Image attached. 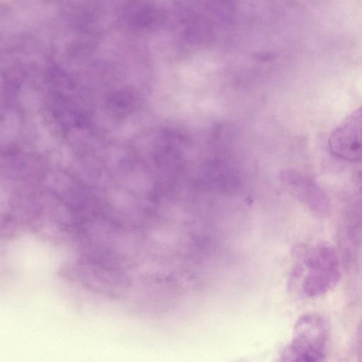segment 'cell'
I'll return each mask as SVG.
<instances>
[{
    "mask_svg": "<svg viewBox=\"0 0 362 362\" xmlns=\"http://www.w3.org/2000/svg\"><path fill=\"white\" fill-rule=\"evenodd\" d=\"M329 336L327 320L320 315L307 313L296 322L293 337L280 362H323Z\"/></svg>",
    "mask_w": 362,
    "mask_h": 362,
    "instance_id": "obj_1",
    "label": "cell"
},
{
    "mask_svg": "<svg viewBox=\"0 0 362 362\" xmlns=\"http://www.w3.org/2000/svg\"><path fill=\"white\" fill-rule=\"evenodd\" d=\"M303 263L305 273L300 289L305 297L322 296L338 284L341 276L339 259L332 245L320 243L308 248Z\"/></svg>",
    "mask_w": 362,
    "mask_h": 362,
    "instance_id": "obj_2",
    "label": "cell"
},
{
    "mask_svg": "<svg viewBox=\"0 0 362 362\" xmlns=\"http://www.w3.org/2000/svg\"><path fill=\"white\" fill-rule=\"evenodd\" d=\"M328 145L334 156L348 162H362V106L337 127L329 138Z\"/></svg>",
    "mask_w": 362,
    "mask_h": 362,
    "instance_id": "obj_3",
    "label": "cell"
},
{
    "mask_svg": "<svg viewBox=\"0 0 362 362\" xmlns=\"http://www.w3.org/2000/svg\"><path fill=\"white\" fill-rule=\"evenodd\" d=\"M280 176L289 192L314 214L325 216L329 214V199L315 180L303 173L293 169L283 170Z\"/></svg>",
    "mask_w": 362,
    "mask_h": 362,
    "instance_id": "obj_4",
    "label": "cell"
},
{
    "mask_svg": "<svg viewBox=\"0 0 362 362\" xmlns=\"http://www.w3.org/2000/svg\"><path fill=\"white\" fill-rule=\"evenodd\" d=\"M356 339L357 362H362V317L357 327Z\"/></svg>",
    "mask_w": 362,
    "mask_h": 362,
    "instance_id": "obj_5",
    "label": "cell"
},
{
    "mask_svg": "<svg viewBox=\"0 0 362 362\" xmlns=\"http://www.w3.org/2000/svg\"><path fill=\"white\" fill-rule=\"evenodd\" d=\"M354 185L359 199L362 204V172L358 173L354 177Z\"/></svg>",
    "mask_w": 362,
    "mask_h": 362,
    "instance_id": "obj_6",
    "label": "cell"
}]
</instances>
